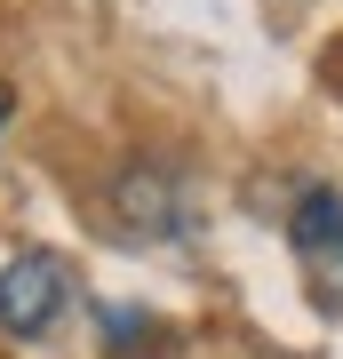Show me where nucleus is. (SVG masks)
Wrapping results in <instances>:
<instances>
[{"instance_id":"obj_1","label":"nucleus","mask_w":343,"mask_h":359,"mask_svg":"<svg viewBox=\"0 0 343 359\" xmlns=\"http://www.w3.org/2000/svg\"><path fill=\"white\" fill-rule=\"evenodd\" d=\"M295 256H304V287L311 304L343 320V192L335 184H311L295 200Z\"/></svg>"},{"instance_id":"obj_2","label":"nucleus","mask_w":343,"mask_h":359,"mask_svg":"<svg viewBox=\"0 0 343 359\" xmlns=\"http://www.w3.org/2000/svg\"><path fill=\"white\" fill-rule=\"evenodd\" d=\"M64 311V264L56 256H16L8 271H0V327L16 335V344H32V335H48Z\"/></svg>"},{"instance_id":"obj_3","label":"nucleus","mask_w":343,"mask_h":359,"mask_svg":"<svg viewBox=\"0 0 343 359\" xmlns=\"http://www.w3.org/2000/svg\"><path fill=\"white\" fill-rule=\"evenodd\" d=\"M112 208L128 231H168L176 224V184L160 176V168H128V176L112 184Z\"/></svg>"},{"instance_id":"obj_4","label":"nucleus","mask_w":343,"mask_h":359,"mask_svg":"<svg viewBox=\"0 0 343 359\" xmlns=\"http://www.w3.org/2000/svg\"><path fill=\"white\" fill-rule=\"evenodd\" d=\"M8 112H16V96H8V80H0V128H8Z\"/></svg>"}]
</instances>
